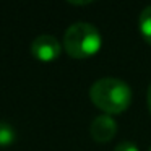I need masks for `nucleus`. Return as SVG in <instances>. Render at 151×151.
<instances>
[{"label":"nucleus","instance_id":"obj_1","mask_svg":"<svg viewBox=\"0 0 151 151\" xmlns=\"http://www.w3.org/2000/svg\"><path fill=\"white\" fill-rule=\"evenodd\" d=\"M89 98L98 109L104 111L107 115L120 114L127 111L132 102V89L125 81L119 78H101L91 86Z\"/></svg>","mask_w":151,"mask_h":151},{"label":"nucleus","instance_id":"obj_2","mask_svg":"<svg viewBox=\"0 0 151 151\" xmlns=\"http://www.w3.org/2000/svg\"><path fill=\"white\" fill-rule=\"evenodd\" d=\"M101 44V33L91 23H85V21L72 24L63 36V47L67 54L73 59L93 57L99 52Z\"/></svg>","mask_w":151,"mask_h":151},{"label":"nucleus","instance_id":"obj_3","mask_svg":"<svg viewBox=\"0 0 151 151\" xmlns=\"http://www.w3.org/2000/svg\"><path fill=\"white\" fill-rule=\"evenodd\" d=\"M60 42L50 34H41L31 42V54L41 62H52L60 55Z\"/></svg>","mask_w":151,"mask_h":151},{"label":"nucleus","instance_id":"obj_4","mask_svg":"<svg viewBox=\"0 0 151 151\" xmlns=\"http://www.w3.org/2000/svg\"><path fill=\"white\" fill-rule=\"evenodd\" d=\"M89 133H91L93 140L98 141V143H107L117 133V122L111 115L102 114L91 122Z\"/></svg>","mask_w":151,"mask_h":151},{"label":"nucleus","instance_id":"obj_5","mask_svg":"<svg viewBox=\"0 0 151 151\" xmlns=\"http://www.w3.org/2000/svg\"><path fill=\"white\" fill-rule=\"evenodd\" d=\"M138 28H140V33H141V36H143V39L146 41L148 44H151V5L146 7L140 13Z\"/></svg>","mask_w":151,"mask_h":151},{"label":"nucleus","instance_id":"obj_6","mask_svg":"<svg viewBox=\"0 0 151 151\" xmlns=\"http://www.w3.org/2000/svg\"><path fill=\"white\" fill-rule=\"evenodd\" d=\"M17 133H15L13 127L7 122H0V146H10L13 145Z\"/></svg>","mask_w":151,"mask_h":151},{"label":"nucleus","instance_id":"obj_7","mask_svg":"<svg viewBox=\"0 0 151 151\" xmlns=\"http://www.w3.org/2000/svg\"><path fill=\"white\" fill-rule=\"evenodd\" d=\"M114 151H140V150H138L137 145L132 143V141H124V143H119Z\"/></svg>","mask_w":151,"mask_h":151},{"label":"nucleus","instance_id":"obj_8","mask_svg":"<svg viewBox=\"0 0 151 151\" xmlns=\"http://www.w3.org/2000/svg\"><path fill=\"white\" fill-rule=\"evenodd\" d=\"M146 101H148V107H150V112H151V85L148 88V94H146Z\"/></svg>","mask_w":151,"mask_h":151},{"label":"nucleus","instance_id":"obj_9","mask_svg":"<svg viewBox=\"0 0 151 151\" xmlns=\"http://www.w3.org/2000/svg\"><path fill=\"white\" fill-rule=\"evenodd\" d=\"M150 151H151V148H150Z\"/></svg>","mask_w":151,"mask_h":151}]
</instances>
